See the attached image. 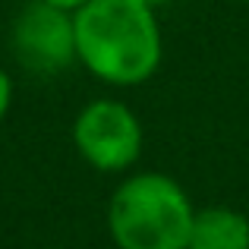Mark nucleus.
Returning <instances> with one entry per match:
<instances>
[{
    "label": "nucleus",
    "instance_id": "39448f33",
    "mask_svg": "<svg viewBox=\"0 0 249 249\" xmlns=\"http://www.w3.org/2000/svg\"><path fill=\"white\" fill-rule=\"evenodd\" d=\"M186 249H249V218L227 205L199 208Z\"/></svg>",
    "mask_w": 249,
    "mask_h": 249
},
{
    "label": "nucleus",
    "instance_id": "6e6552de",
    "mask_svg": "<svg viewBox=\"0 0 249 249\" xmlns=\"http://www.w3.org/2000/svg\"><path fill=\"white\" fill-rule=\"evenodd\" d=\"M139 3H145V6H152V10H158V6L170 3V0H139Z\"/></svg>",
    "mask_w": 249,
    "mask_h": 249
},
{
    "label": "nucleus",
    "instance_id": "f03ea898",
    "mask_svg": "<svg viewBox=\"0 0 249 249\" xmlns=\"http://www.w3.org/2000/svg\"><path fill=\"white\" fill-rule=\"evenodd\" d=\"M196 208L167 174H129L107 205V231L117 249H186Z\"/></svg>",
    "mask_w": 249,
    "mask_h": 249
},
{
    "label": "nucleus",
    "instance_id": "1a4fd4ad",
    "mask_svg": "<svg viewBox=\"0 0 249 249\" xmlns=\"http://www.w3.org/2000/svg\"><path fill=\"white\" fill-rule=\"evenodd\" d=\"M240 3H249V0H240Z\"/></svg>",
    "mask_w": 249,
    "mask_h": 249
},
{
    "label": "nucleus",
    "instance_id": "423d86ee",
    "mask_svg": "<svg viewBox=\"0 0 249 249\" xmlns=\"http://www.w3.org/2000/svg\"><path fill=\"white\" fill-rule=\"evenodd\" d=\"M10 104H13V79L3 67H0V120L10 114Z\"/></svg>",
    "mask_w": 249,
    "mask_h": 249
},
{
    "label": "nucleus",
    "instance_id": "f257e3e1",
    "mask_svg": "<svg viewBox=\"0 0 249 249\" xmlns=\"http://www.w3.org/2000/svg\"><path fill=\"white\" fill-rule=\"evenodd\" d=\"M73 22L76 60L95 79L129 89L158 73L164 41L152 6L139 0H91Z\"/></svg>",
    "mask_w": 249,
    "mask_h": 249
},
{
    "label": "nucleus",
    "instance_id": "20e7f679",
    "mask_svg": "<svg viewBox=\"0 0 249 249\" xmlns=\"http://www.w3.org/2000/svg\"><path fill=\"white\" fill-rule=\"evenodd\" d=\"M13 51L19 63L35 73H60L76 63V22L73 13L32 0L13 22Z\"/></svg>",
    "mask_w": 249,
    "mask_h": 249
},
{
    "label": "nucleus",
    "instance_id": "7ed1b4c3",
    "mask_svg": "<svg viewBox=\"0 0 249 249\" xmlns=\"http://www.w3.org/2000/svg\"><path fill=\"white\" fill-rule=\"evenodd\" d=\"M73 145L89 167L120 174L142 155V123L129 104L117 98H95L73 120Z\"/></svg>",
    "mask_w": 249,
    "mask_h": 249
},
{
    "label": "nucleus",
    "instance_id": "0eeeda50",
    "mask_svg": "<svg viewBox=\"0 0 249 249\" xmlns=\"http://www.w3.org/2000/svg\"><path fill=\"white\" fill-rule=\"evenodd\" d=\"M44 3H48V6H57V10H63V13H73V16H76V13H79L85 3H91V0H44Z\"/></svg>",
    "mask_w": 249,
    "mask_h": 249
}]
</instances>
